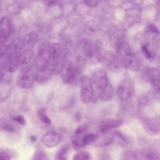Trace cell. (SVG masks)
I'll return each mask as SVG.
<instances>
[{"instance_id":"52a82bcc","label":"cell","mask_w":160,"mask_h":160,"mask_svg":"<svg viewBox=\"0 0 160 160\" xmlns=\"http://www.w3.org/2000/svg\"><path fill=\"white\" fill-rule=\"evenodd\" d=\"M92 81L95 88L100 92L109 83L107 73L102 68H98L93 72Z\"/></svg>"},{"instance_id":"9a60e30c","label":"cell","mask_w":160,"mask_h":160,"mask_svg":"<svg viewBox=\"0 0 160 160\" xmlns=\"http://www.w3.org/2000/svg\"><path fill=\"white\" fill-rule=\"evenodd\" d=\"M11 20L8 16H4L0 20V43H4L9 38L12 31Z\"/></svg>"},{"instance_id":"9c48e42d","label":"cell","mask_w":160,"mask_h":160,"mask_svg":"<svg viewBox=\"0 0 160 160\" xmlns=\"http://www.w3.org/2000/svg\"><path fill=\"white\" fill-rule=\"evenodd\" d=\"M133 86L132 81L125 78L120 82L117 89V93L119 98L123 101H127L132 96Z\"/></svg>"},{"instance_id":"f1b7e54d","label":"cell","mask_w":160,"mask_h":160,"mask_svg":"<svg viewBox=\"0 0 160 160\" xmlns=\"http://www.w3.org/2000/svg\"><path fill=\"white\" fill-rule=\"evenodd\" d=\"M90 154L86 151H82L76 154L73 158V160H90Z\"/></svg>"},{"instance_id":"d4e9b609","label":"cell","mask_w":160,"mask_h":160,"mask_svg":"<svg viewBox=\"0 0 160 160\" xmlns=\"http://www.w3.org/2000/svg\"><path fill=\"white\" fill-rule=\"evenodd\" d=\"M70 147L68 145H65L62 147L55 155L56 160H66L67 155L70 150Z\"/></svg>"},{"instance_id":"7c38bea8","label":"cell","mask_w":160,"mask_h":160,"mask_svg":"<svg viewBox=\"0 0 160 160\" xmlns=\"http://www.w3.org/2000/svg\"><path fill=\"white\" fill-rule=\"evenodd\" d=\"M135 152L137 160H159V151L155 147H147Z\"/></svg>"},{"instance_id":"d6a6232c","label":"cell","mask_w":160,"mask_h":160,"mask_svg":"<svg viewBox=\"0 0 160 160\" xmlns=\"http://www.w3.org/2000/svg\"><path fill=\"white\" fill-rule=\"evenodd\" d=\"M142 50L147 58L149 59L151 58L152 57V52L148 50L147 45H143L142 46Z\"/></svg>"},{"instance_id":"1f68e13d","label":"cell","mask_w":160,"mask_h":160,"mask_svg":"<svg viewBox=\"0 0 160 160\" xmlns=\"http://www.w3.org/2000/svg\"><path fill=\"white\" fill-rule=\"evenodd\" d=\"M88 128V126L86 125H82L76 129L74 131L75 134L82 135L86 132Z\"/></svg>"},{"instance_id":"4dcf8cb0","label":"cell","mask_w":160,"mask_h":160,"mask_svg":"<svg viewBox=\"0 0 160 160\" xmlns=\"http://www.w3.org/2000/svg\"><path fill=\"white\" fill-rule=\"evenodd\" d=\"M122 160H137L135 152L132 151L125 152L123 154Z\"/></svg>"},{"instance_id":"277c9868","label":"cell","mask_w":160,"mask_h":160,"mask_svg":"<svg viewBox=\"0 0 160 160\" xmlns=\"http://www.w3.org/2000/svg\"><path fill=\"white\" fill-rule=\"evenodd\" d=\"M48 59L42 57H37L32 71L35 81L42 84L46 82L52 76L48 68Z\"/></svg>"},{"instance_id":"f546056e","label":"cell","mask_w":160,"mask_h":160,"mask_svg":"<svg viewBox=\"0 0 160 160\" xmlns=\"http://www.w3.org/2000/svg\"><path fill=\"white\" fill-rule=\"evenodd\" d=\"M85 58L81 55H78L76 57V68L80 71L82 72L85 65Z\"/></svg>"},{"instance_id":"ba28073f","label":"cell","mask_w":160,"mask_h":160,"mask_svg":"<svg viewBox=\"0 0 160 160\" xmlns=\"http://www.w3.org/2000/svg\"><path fill=\"white\" fill-rule=\"evenodd\" d=\"M35 58L34 52L32 49H25L21 54L19 67L21 72L32 71Z\"/></svg>"},{"instance_id":"6da1fadb","label":"cell","mask_w":160,"mask_h":160,"mask_svg":"<svg viewBox=\"0 0 160 160\" xmlns=\"http://www.w3.org/2000/svg\"><path fill=\"white\" fill-rule=\"evenodd\" d=\"M117 58L122 66L134 72L138 71L142 63L140 59L131 50L128 43L120 41L116 44Z\"/></svg>"},{"instance_id":"7402d4cb","label":"cell","mask_w":160,"mask_h":160,"mask_svg":"<svg viewBox=\"0 0 160 160\" xmlns=\"http://www.w3.org/2000/svg\"><path fill=\"white\" fill-rule=\"evenodd\" d=\"M114 90L109 83L103 89L99 92V97L103 101H108L111 99L114 95Z\"/></svg>"},{"instance_id":"e575fe53","label":"cell","mask_w":160,"mask_h":160,"mask_svg":"<svg viewBox=\"0 0 160 160\" xmlns=\"http://www.w3.org/2000/svg\"><path fill=\"white\" fill-rule=\"evenodd\" d=\"M148 29L149 32L152 33L158 34L159 33V31L158 28L155 25L153 24L149 25Z\"/></svg>"},{"instance_id":"f35d334b","label":"cell","mask_w":160,"mask_h":160,"mask_svg":"<svg viewBox=\"0 0 160 160\" xmlns=\"http://www.w3.org/2000/svg\"><path fill=\"white\" fill-rule=\"evenodd\" d=\"M58 0H47L45 1V3L48 6H51L57 4L59 3Z\"/></svg>"},{"instance_id":"ab89813d","label":"cell","mask_w":160,"mask_h":160,"mask_svg":"<svg viewBox=\"0 0 160 160\" xmlns=\"http://www.w3.org/2000/svg\"><path fill=\"white\" fill-rule=\"evenodd\" d=\"M47 109L45 108H42L40 109L38 112V117L46 113Z\"/></svg>"},{"instance_id":"5b68a950","label":"cell","mask_w":160,"mask_h":160,"mask_svg":"<svg viewBox=\"0 0 160 160\" xmlns=\"http://www.w3.org/2000/svg\"><path fill=\"white\" fill-rule=\"evenodd\" d=\"M80 97L82 101L87 104L94 99V93L91 79L87 76L81 77L80 81Z\"/></svg>"},{"instance_id":"83f0119b","label":"cell","mask_w":160,"mask_h":160,"mask_svg":"<svg viewBox=\"0 0 160 160\" xmlns=\"http://www.w3.org/2000/svg\"><path fill=\"white\" fill-rule=\"evenodd\" d=\"M85 28L88 32L91 34L96 32L98 29L97 24L93 21H89L86 23Z\"/></svg>"},{"instance_id":"ac0fdd59","label":"cell","mask_w":160,"mask_h":160,"mask_svg":"<svg viewBox=\"0 0 160 160\" xmlns=\"http://www.w3.org/2000/svg\"><path fill=\"white\" fill-rule=\"evenodd\" d=\"M95 141L93 143L98 147L102 148L110 145L114 141L112 132L105 133L98 132Z\"/></svg>"},{"instance_id":"5bb4252c","label":"cell","mask_w":160,"mask_h":160,"mask_svg":"<svg viewBox=\"0 0 160 160\" xmlns=\"http://www.w3.org/2000/svg\"><path fill=\"white\" fill-rule=\"evenodd\" d=\"M145 131L152 136L158 135L160 133V121L157 118H147L142 121Z\"/></svg>"},{"instance_id":"ffe728a7","label":"cell","mask_w":160,"mask_h":160,"mask_svg":"<svg viewBox=\"0 0 160 160\" xmlns=\"http://www.w3.org/2000/svg\"><path fill=\"white\" fill-rule=\"evenodd\" d=\"M11 89L10 80L3 78L0 80V102L5 100L9 96Z\"/></svg>"},{"instance_id":"8fae6325","label":"cell","mask_w":160,"mask_h":160,"mask_svg":"<svg viewBox=\"0 0 160 160\" xmlns=\"http://www.w3.org/2000/svg\"><path fill=\"white\" fill-rule=\"evenodd\" d=\"M143 78L151 84L157 94H160V73L159 70L155 68H151L146 69L143 73Z\"/></svg>"},{"instance_id":"d6986e66","label":"cell","mask_w":160,"mask_h":160,"mask_svg":"<svg viewBox=\"0 0 160 160\" xmlns=\"http://www.w3.org/2000/svg\"><path fill=\"white\" fill-rule=\"evenodd\" d=\"M39 38L38 34L35 31H31L27 33L23 40V47L26 49H31L36 44Z\"/></svg>"},{"instance_id":"e0dca14e","label":"cell","mask_w":160,"mask_h":160,"mask_svg":"<svg viewBox=\"0 0 160 160\" xmlns=\"http://www.w3.org/2000/svg\"><path fill=\"white\" fill-rule=\"evenodd\" d=\"M35 81L32 71L21 72L17 80V84L20 88L24 89L30 88Z\"/></svg>"},{"instance_id":"836d02e7","label":"cell","mask_w":160,"mask_h":160,"mask_svg":"<svg viewBox=\"0 0 160 160\" xmlns=\"http://www.w3.org/2000/svg\"><path fill=\"white\" fill-rule=\"evenodd\" d=\"M12 119L13 121L17 122L22 125H25L26 123L24 117L21 115L13 117Z\"/></svg>"},{"instance_id":"7bdbcfd3","label":"cell","mask_w":160,"mask_h":160,"mask_svg":"<svg viewBox=\"0 0 160 160\" xmlns=\"http://www.w3.org/2000/svg\"><path fill=\"white\" fill-rule=\"evenodd\" d=\"M2 6V2L1 1H0V9L1 7Z\"/></svg>"},{"instance_id":"7a4b0ae2","label":"cell","mask_w":160,"mask_h":160,"mask_svg":"<svg viewBox=\"0 0 160 160\" xmlns=\"http://www.w3.org/2000/svg\"><path fill=\"white\" fill-rule=\"evenodd\" d=\"M23 47V40L16 38L10 45L8 54L3 61L6 71L12 73L19 67L21 51Z\"/></svg>"},{"instance_id":"cb8c5ba5","label":"cell","mask_w":160,"mask_h":160,"mask_svg":"<svg viewBox=\"0 0 160 160\" xmlns=\"http://www.w3.org/2000/svg\"><path fill=\"white\" fill-rule=\"evenodd\" d=\"M114 140L116 139L119 143L122 146H126L132 143V139L128 137L118 131L112 132Z\"/></svg>"},{"instance_id":"4fadbf2b","label":"cell","mask_w":160,"mask_h":160,"mask_svg":"<svg viewBox=\"0 0 160 160\" xmlns=\"http://www.w3.org/2000/svg\"><path fill=\"white\" fill-rule=\"evenodd\" d=\"M124 122L122 118H105L101 120L99 125L98 132L105 133L122 126Z\"/></svg>"},{"instance_id":"44dd1931","label":"cell","mask_w":160,"mask_h":160,"mask_svg":"<svg viewBox=\"0 0 160 160\" xmlns=\"http://www.w3.org/2000/svg\"><path fill=\"white\" fill-rule=\"evenodd\" d=\"M62 49L60 45L57 42H53L49 45L48 48V55L49 60H54L60 58Z\"/></svg>"},{"instance_id":"4316f807","label":"cell","mask_w":160,"mask_h":160,"mask_svg":"<svg viewBox=\"0 0 160 160\" xmlns=\"http://www.w3.org/2000/svg\"><path fill=\"white\" fill-rule=\"evenodd\" d=\"M97 138V134L92 133L86 134L82 137V141L84 147L93 143Z\"/></svg>"},{"instance_id":"2e32d148","label":"cell","mask_w":160,"mask_h":160,"mask_svg":"<svg viewBox=\"0 0 160 160\" xmlns=\"http://www.w3.org/2000/svg\"><path fill=\"white\" fill-rule=\"evenodd\" d=\"M61 140L60 135L54 132H48L43 135L41 138L42 143L48 148H52L57 145Z\"/></svg>"},{"instance_id":"d590c367","label":"cell","mask_w":160,"mask_h":160,"mask_svg":"<svg viewBox=\"0 0 160 160\" xmlns=\"http://www.w3.org/2000/svg\"><path fill=\"white\" fill-rule=\"evenodd\" d=\"M99 0H85L84 3L87 6L90 7H93L97 6L99 3Z\"/></svg>"},{"instance_id":"8992f818","label":"cell","mask_w":160,"mask_h":160,"mask_svg":"<svg viewBox=\"0 0 160 160\" xmlns=\"http://www.w3.org/2000/svg\"><path fill=\"white\" fill-rule=\"evenodd\" d=\"M82 51L84 55L85 60L90 65H96L101 60V54L99 48L91 42Z\"/></svg>"},{"instance_id":"60d3db41","label":"cell","mask_w":160,"mask_h":160,"mask_svg":"<svg viewBox=\"0 0 160 160\" xmlns=\"http://www.w3.org/2000/svg\"><path fill=\"white\" fill-rule=\"evenodd\" d=\"M8 124L4 121L0 120V130L5 131V128Z\"/></svg>"},{"instance_id":"8d00e7d4","label":"cell","mask_w":160,"mask_h":160,"mask_svg":"<svg viewBox=\"0 0 160 160\" xmlns=\"http://www.w3.org/2000/svg\"><path fill=\"white\" fill-rule=\"evenodd\" d=\"M39 118L42 122L45 124H50L51 123L50 119L46 114L41 116Z\"/></svg>"},{"instance_id":"30bf717a","label":"cell","mask_w":160,"mask_h":160,"mask_svg":"<svg viewBox=\"0 0 160 160\" xmlns=\"http://www.w3.org/2000/svg\"><path fill=\"white\" fill-rule=\"evenodd\" d=\"M102 62L104 67L112 72H117L122 68V65L121 62L111 51H108L105 53Z\"/></svg>"},{"instance_id":"3957f363","label":"cell","mask_w":160,"mask_h":160,"mask_svg":"<svg viewBox=\"0 0 160 160\" xmlns=\"http://www.w3.org/2000/svg\"><path fill=\"white\" fill-rule=\"evenodd\" d=\"M82 73L73 62L68 60L63 63L59 72L62 81L67 84L75 83L80 81Z\"/></svg>"},{"instance_id":"b9f144b4","label":"cell","mask_w":160,"mask_h":160,"mask_svg":"<svg viewBox=\"0 0 160 160\" xmlns=\"http://www.w3.org/2000/svg\"><path fill=\"white\" fill-rule=\"evenodd\" d=\"M30 140L32 142H35L37 140L36 137L34 135H32L30 138Z\"/></svg>"},{"instance_id":"74e56055","label":"cell","mask_w":160,"mask_h":160,"mask_svg":"<svg viewBox=\"0 0 160 160\" xmlns=\"http://www.w3.org/2000/svg\"><path fill=\"white\" fill-rule=\"evenodd\" d=\"M82 118L81 114L79 112H77L74 116V120L77 122H79L81 121Z\"/></svg>"},{"instance_id":"484cf974","label":"cell","mask_w":160,"mask_h":160,"mask_svg":"<svg viewBox=\"0 0 160 160\" xmlns=\"http://www.w3.org/2000/svg\"><path fill=\"white\" fill-rule=\"evenodd\" d=\"M40 148H36L31 160H49L45 153Z\"/></svg>"},{"instance_id":"603a6c76","label":"cell","mask_w":160,"mask_h":160,"mask_svg":"<svg viewBox=\"0 0 160 160\" xmlns=\"http://www.w3.org/2000/svg\"><path fill=\"white\" fill-rule=\"evenodd\" d=\"M18 157L17 153L10 148L0 149V160H12Z\"/></svg>"}]
</instances>
